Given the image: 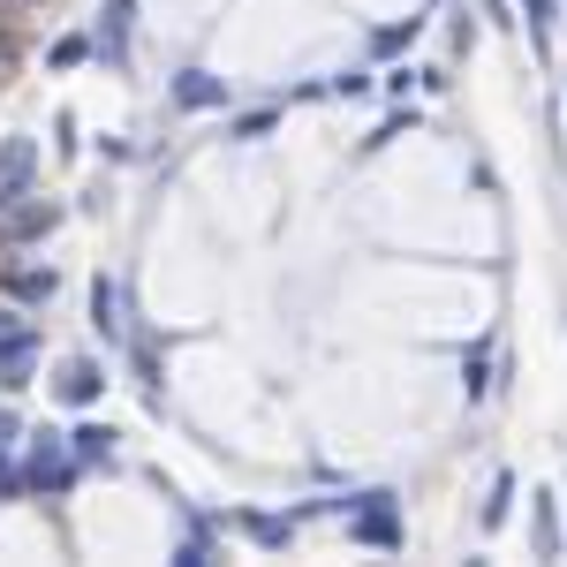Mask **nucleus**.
Masks as SVG:
<instances>
[{"mask_svg":"<svg viewBox=\"0 0 567 567\" xmlns=\"http://www.w3.org/2000/svg\"><path fill=\"white\" fill-rule=\"evenodd\" d=\"M91 326H99L106 341H122V326H130V318H122V280H106V272H99V288H91Z\"/></svg>","mask_w":567,"mask_h":567,"instance_id":"nucleus-1","label":"nucleus"},{"mask_svg":"<svg viewBox=\"0 0 567 567\" xmlns=\"http://www.w3.org/2000/svg\"><path fill=\"white\" fill-rule=\"evenodd\" d=\"M23 182H31V144H23V136H16V144H8V152H0V213H8V205H16V197H23Z\"/></svg>","mask_w":567,"mask_h":567,"instance_id":"nucleus-2","label":"nucleus"},{"mask_svg":"<svg viewBox=\"0 0 567 567\" xmlns=\"http://www.w3.org/2000/svg\"><path fill=\"white\" fill-rule=\"evenodd\" d=\"M69 477H76V470H69L61 446H39V454H31V484H39V492H69Z\"/></svg>","mask_w":567,"mask_h":567,"instance_id":"nucleus-3","label":"nucleus"},{"mask_svg":"<svg viewBox=\"0 0 567 567\" xmlns=\"http://www.w3.org/2000/svg\"><path fill=\"white\" fill-rule=\"evenodd\" d=\"M53 219H61V213H53V205H23V213H16V219H8V227H0V243H31V235H45Z\"/></svg>","mask_w":567,"mask_h":567,"instance_id":"nucleus-4","label":"nucleus"},{"mask_svg":"<svg viewBox=\"0 0 567 567\" xmlns=\"http://www.w3.org/2000/svg\"><path fill=\"white\" fill-rule=\"evenodd\" d=\"M175 99H182V106H219L227 91H219L213 76H205V69H189V76H182V84H175Z\"/></svg>","mask_w":567,"mask_h":567,"instance_id":"nucleus-5","label":"nucleus"},{"mask_svg":"<svg viewBox=\"0 0 567 567\" xmlns=\"http://www.w3.org/2000/svg\"><path fill=\"white\" fill-rule=\"evenodd\" d=\"M61 393H69V401H99V363H69V371H61Z\"/></svg>","mask_w":567,"mask_h":567,"instance_id":"nucleus-6","label":"nucleus"},{"mask_svg":"<svg viewBox=\"0 0 567 567\" xmlns=\"http://www.w3.org/2000/svg\"><path fill=\"white\" fill-rule=\"evenodd\" d=\"M8 296H23V303H45V296H53V272H8Z\"/></svg>","mask_w":567,"mask_h":567,"instance_id":"nucleus-7","label":"nucleus"},{"mask_svg":"<svg viewBox=\"0 0 567 567\" xmlns=\"http://www.w3.org/2000/svg\"><path fill=\"white\" fill-rule=\"evenodd\" d=\"M114 432H99V424H84L76 432V462H114V446H106Z\"/></svg>","mask_w":567,"mask_h":567,"instance_id":"nucleus-8","label":"nucleus"},{"mask_svg":"<svg viewBox=\"0 0 567 567\" xmlns=\"http://www.w3.org/2000/svg\"><path fill=\"white\" fill-rule=\"evenodd\" d=\"M16 349H31V326L16 310H0V355H16Z\"/></svg>","mask_w":567,"mask_h":567,"instance_id":"nucleus-9","label":"nucleus"},{"mask_svg":"<svg viewBox=\"0 0 567 567\" xmlns=\"http://www.w3.org/2000/svg\"><path fill=\"white\" fill-rule=\"evenodd\" d=\"M8 439H16V416H8V409H0V454H8Z\"/></svg>","mask_w":567,"mask_h":567,"instance_id":"nucleus-10","label":"nucleus"},{"mask_svg":"<svg viewBox=\"0 0 567 567\" xmlns=\"http://www.w3.org/2000/svg\"><path fill=\"white\" fill-rule=\"evenodd\" d=\"M545 8H553V0H529V16H537V23H545Z\"/></svg>","mask_w":567,"mask_h":567,"instance_id":"nucleus-11","label":"nucleus"}]
</instances>
